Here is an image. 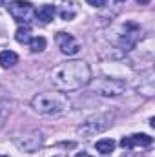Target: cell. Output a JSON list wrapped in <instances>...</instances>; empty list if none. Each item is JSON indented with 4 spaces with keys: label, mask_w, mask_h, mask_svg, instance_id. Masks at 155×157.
I'll list each match as a JSON object with an SVG mask.
<instances>
[{
    "label": "cell",
    "mask_w": 155,
    "mask_h": 157,
    "mask_svg": "<svg viewBox=\"0 0 155 157\" xmlns=\"http://www.w3.org/2000/svg\"><path fill=\"white\" fill-rule=\"evenodd\" d=\"M137 2H139L141 6H146V4H150V0H137Z\"/></svg>",
    "instance_id": "16"
},
{
    "label": "cell",
    "mask_w": 155,
    "mask_h": 157,
    "mask_svg": "<svg viewBox=\"0 0 155 157\" xmlns=\"http://www.w3.org/2000/svg\"><path fill=\"white\" fill-rule=\"evenodd\" d=\"M75 157H89V154H86V152H80V154H77Z\"/></svg>",
    "instance_id": "15"
},
{
    "label": "cell",
    "mask_w": 155,
    "mask_h": 157,
    "mask_svg": "<svg viewBox=\"0 0 155 157\" xmlns=\"http://www.w3.org/2000/svg\"><path fill=\"white\" fill-rule=\"evenodd\" d=\"M153 139L146 133H135V135H130V137H122L120 139V146L122 148H135V146H152Z\"/></svg>",
    "instance_id": "8"
},
{
    "label": "cell",
    "mask_w": 155,
    "mask_h": 157,
    "mask_svg": "<svg viewBox=\"0 0 155 157\" xmlns=\"http://www.w3.org/2000/svg\"><path fill=\"white\" fill-rule=\"evenodd\" d=\"M31 106L42 115H60L66 110H70L71 102L62 91H44L37 93L31 99Z\"/></svg>",
    "instance_id": "2"
},
{
    "label": "cell",
    "mask_w": 155,
    "mask_h": 157,
    "mask_svg": "<svg viewBox=\"0 0 155 157\" xmlns=\"http://www.w3.org/2000/svg\"><path fill=\"white\" fill-rule=\"evenodd\" d=\"M35 15H37V18H39L40 22L47 24V22H51V20L55 18L57 9H55V6H51V4H44V6H40L39 9H37Z\"/></svg>",
    "instance_id": "9"
},
{
    "label": "cell",
    "mask_w": 155,
    "mask_h": 157,
    "mask_svg": "<svg viewBox=\"0 0 155 157\" xmlns=\"http://www.w3.org/2000/svg\"><path fill=\"white\" fill-rule=\"evenodd\" d=\"M57 46L64 55H77L80 51V42L71 33H66V31H60L57 35Z\"/></svg>",
    "instance_id": "7"
},
{
    "label": "cell",
    "mask_w": 155,
    "mask_h": 157,
    "mask_svg": "<svg viewBox=\"0 0 155 157\" xmlns=\"http://www.w3.org/2000/svg\"><path fill=\"white\" fill-rule=\"evenodd\" d=\"M89 84H91L93 93L100 97H119L126 91V84L119 78H99Z\"/></svg>",
    "instance_id": "3"
},
{
    "label": "cell",
    "mask_w": 155,
    "mask_h": 157,
    "mask_svg": "<svg viewBox=\"0 0 155 157\" xmlns=\"http://www.w3.org/2000/svg\"><path fill=\"white\" fill-rule=\"evenodd\" d=\"M89 6H93V7H102V6H106V0H86Z\"/></svg>",
    "instance_id": "14"
},
{
    "label": "cell",
    "mask_w": 155,
    "mask_h": 157,
    "mask_svg": "<svg viewBox=\"0 0 155 157\" xmlns=\"http://www.w3.org/2000/svg\"><path fill=\"white\" fill-rule=\"evenodd\" d=\"M18 62V55L15 53V51H9V49H6V51H0V66L2 68H13L15 64Z\"/></svg>",
    "instance_id": "10"
},
{
    "label": "cell",
    "mask_w": 155,
    "mask_h": 157,
    "mask_svg": "<svg viewBox=\"0 0 155 157\" xmlns=\"http://www.w3.org/2000/svg\"><path fill=\"white\" fill-rule=\"evenodd\" d=\"M2 2H4V0H0V4H2Z\"/></svg>",
    "instance_id": "18"
},
{
    "label": "cell",
    "mask_w": 155,
    "mask_h": 157,
    "mask_svg": "<svg viewBox=\"0 0 155 157\" xmlns=\"http://www.w3.org/2000/svg\"><path fill=\"white\" fill-rule=\"evenodd\" d=\"M113 148H115V141H113V139H100V141L95 143V150H97L99 154H102V155L112 154Z\"/></svg>",
    "instance_id": "11"
},
{
    "label": "cell",
    "mask_w": 155,
    "mask_h": 157,
    "mask_svg": "<svg viewBox=\"0 0 155 157\" xmlns=\"http://www.w3.org/2000/svg\"><path fill=\"white\" fill-rule=\"evenodd\" d=\"M49 80L57 91H75L91 82V70L84 60H68L51 70Z\"/></svg>",
    "instance_id": "1"
},
{
    "label": "cell",
    "mask_w": 155,
    "mask_h": 157,
    "mask_svg": "<svg viewBox=\"0 0 155 157\" xmlns=\"http://www.w3.org/2000/svg\"><path fill=\"white\" fill-rule=\"evenodd\" d=\"M112 126V117L110 115H95V117L86 119L80 126H78V135L84 137H93L97 133H102L104 130H108Z\"/></svg>",
    "instance_id": "4"
},
{
    "label": "cell",
    "mask_w": 155,
    "mask_h": 157,
    "mask_svg": "<svg viewBox=\"0 0 155 157\" xmlns=\"http://www.w3.org/2000/svg\"><path fill=\"white\" fill-rule=\"evenodd\" d=\"M0 157H7V155H0Z\"/></svg>",
    "instance_id": "17"
},
{
    "label": "cell",
    "mask_w": 155,
    "mask_h": 157,
    "mask_svg": "<svg viewBox=\"0 0 155 157\" xmlns=\"http://www.w3.org/2000/svg\"><path fill=\"white\" fill-rule=\"evenodd\" d=\"M119 2H122V0H119Z\"/></svg>",
    "instance_id": "19"
},
{
    "label": "cell",
    "mask_w": 155,
    "mask_h": 157,
    "mask_svg": "<svg viewBox=\"0 0 155 157\" xmlns=\"http://www.w3.org/2000/svg\"><path fill=\"white\" fill-rule=\"evenodd\" d=\"M7 11H9V15H11L17 22H20V24H22V22L28 24V22L33 18V15H35L33 4L28 2V0H13V2H9Z\"/></svg>",
    "instance_id": "5"
},
{
    "label": "cell",
    "mask_w": 155,
    "mask_h": 157,
    "mask_svg": "<svg viewBox=\"0 0 155 157\" xmlns=\"http://www.w3.org/2000/svg\"><path fill=\"white\" fill-rule=\"evenodd\" d=\"M46 39L44 37H35V39H31L29 42V48H31V51L33 53H40V51H44L46 49Z\"/></svg>",
    "instance_id": "13"
},
{
    "label": "cell",
    "mask_w": 155,
    "mask_h": 157,
    "mask_svg": "<svg viewBox=\"0 0 155 157\" xmlns=\"http://www.w3.org/2000/svg\"><path fill=\"white\" fill-rule=\"evenodd\" d=\"M31 29H29V26H20L18 29H17V33H15V40L18 42V44H29L31 42Z\"/></svg>",
    "instance_id": "12"
},
{
    "label": "cell",
    "mask_w": 155,
    "mask_h": 157,
    "mask_svg": "<svg viewBox=\"0 0 155 157\" xmlns=\"http://www.w3.org/2000/svg\"><path fill=\"white\" fill-rule=\"evenodd\" d=\"M15 144H17L20 150H24V152H28V154H33V152L39 150L40 144H42V135H40L39 132L18 133V135H15Z\"/></svg>",
    "instance_id": "6"
}]
</instances>
